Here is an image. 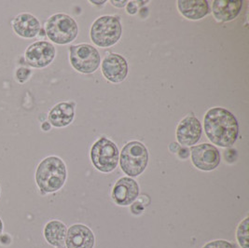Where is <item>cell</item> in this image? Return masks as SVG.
<instances>
[{
	"mask_svg": "<svg viewBox=\"0 0 249 248\" xmlns=\"http://www.w3.org/2000/svg\"><path fill=\"white\" fill-rule=\"evenodd\" d=\"M204 127L205 135L214 145L231 147L237 140V120L225 108H210L204 116Z\"/></svg>",
	"mask_w": 249,
	"mask_h": 248,
	"instance_id": "1",
	"label": "cell"
},
{
	"mask_svg": "<svg viewBox=\"0 0 249 248\" xmlns=\"http://www.w3.org/2000/svg\"><path fill=\"white\" fill-rule=\"evenodd\" d=\"M68 170L65 161L57 156L43 159L35 173L36 184L42 195L60 191L66 184Z\"/></svg>",
	"mask_w": 249,
	"mask_h": 248,
	"instance_id": "2",
	"label": "cell"
},
{
	"mask_svg": "<svg viewBox=\"0 0 249 248\" xmlns=\"http://www.w3.org/2000/svg\"><path fill=\"white\" fill-rule=\"evenodd\" d=\"M46 36L58 45H67L76 39L79 34L77 22L66 13H56L46 21Z\"/></svg>",
	"mask_w": 249,
	"mask_h": 248,
	"instance_id": "3",
	"label": "cell"
},
{
	"mask_svg": "<svg viewBox=\"0 0 249 248\" xmlns=\"http://www.w3.org/2000/svg\"><path fill=\"white\" fill-rule=\"evenodd\" d=\"M123 34L122 23L118 17L106 15L94 21L91 27V41L98 47L108 48L115 45Z\"/></svg>",
	"mask_w": 249,
	"mask_h": 248,
	"instance_id": "4",
	"label": "cell"
},
{
	"mask_svg": "<svg viewBox=\"0 0 249 248\" xmlns=\"http://www.w3.org/2000/svg\"><path fill=\"white\" fill-rule=\"evenodd\" d=\"M121 168L129 177L140 176L148 163L147 147L139 141H131L125 145L119 159Z\"/></svg>",
	"mask_w": 249,
	"mask_h": 248,
	"instance_id": "5",
	"label": "cell"
},
{
	"mask_svg": "<svg viewBox=\"0 0 249 248\" xmlns=\"http://www.w3.org/2000/svg\"><path fill=\"white\" fill-rule=\"evenodd\" d=\"M91 159L93 166L98 171L110 173L116 169L119 163V148L111 140L101 137L91 147Z\"/></svg>",
	"mask_w": 249,
	"mask_h": 248,
	"instance_id": "6",
	"label": "cell"
},
{
	"mask_svg": "<svg viewBox=\"0 0 249 248\" xmlns=\"http://www.w3.org/2000/svg\"><path fill=\"white\" fill-rule=\"evenodd\" d=\"M69 61L78 72L91 74L99 68L101 56L99 52L90 44H78L70 46Z\"/></svg>",
	"mask_w": 249,
	"mask_h": 248,
	"instance_id": "7",
	"label": "cell"
},
{
	"mask_svg": "<svg viewBox=\"0 0 249 248\" xmlns=\"http://www.w3.org/2000/svg\"><path fill=\"white\" fill-rule=\"evenodd\" d=\"M56 56V49L49 41L38 40L30 44L23 53L25 66L32 68H45L50 66Z\"/></svg>",
	"mask_w": 249,
	"mask_h": 248,
	"instance_id": "8",
	"label": "cell"
},
{
	"mask_svg": "<svg viewBox=\"0 0 249 248\" xmlns=\"http://www.w3.org/2000/svg\"><path fill=\"white\" fill-rule=\"evenodd\" d=\"M193 165L202 171L215 170L220 163L219 150L211 144H201L191 149Z\"/></svg>",
	"mask_w": 249,
	"mask_h": 248,
	"instance_id": "9",
	"label": "cell"
},
{
	"mask_svg": "<svg viewBox=\"0 0 249 248\" xmlns=\"http://www.w3.org/2000/svg\"><path fill=\"white\" fill-rule=\"evenodd\" d=\"M11 25L15 35L24 39L36 37L41 29L39 20L29 12H21L17 14L12 19Z\"/></svg>",
	"mask_w": 249,
	"mask_h": 248,
	"instance_id": "10",
	"label": "cell"
},
{
	"mask_svg": "<svg viewBox=\"0 0 249 248\" xmlns=\"http://www.w3.org/2000/svg\"><path fill=\"white\" fill-rule=\"evenodd\" d=\"M202 136V125L194 116L185 117L177 128L178 142L185 147L195 145Z\"/></svg>",
	"mask_w": 249,
	"mask_h": 248,
	"instance_id": "11",
	"label": "cell"
},
{
	"mask_svg": "<svg viewBox=\"0 0 249 248\" xmlns=\"http://www.w3.org/2000/svg\"><path fill=\"white\" fill-rule=\"evenodd\" d=\"M102 73L110 82L120 83L126 79L128 74L127 61L118 53H109L102 62Z\"/></svg>",
	"mask_w": 249,
	"mask_h": 248,
	"instance_id": "12",
	"label": "cell"
},
{
	"mask_svg": "<svg viewBox=\"0 0 249 248\" xmlns=\"http://www.w3.org/2000/svg\"><path fill=\"white\" fill-rule=\"evenodd\" d=\"M139 195V186L132 177H122L116 182L112 190V199L120 206H128Z\"/></svg>",
	"mask_w": 249,
	"mask_h": 248,
	"instance_id": "13",
	"label": "cell"
},
{
	"mask_svg": "<svg viewBox=\"0 0 249 248\" xmlns=\"http://www.w3.org/2000/svg\"><path fill=\"white\" fill-rule=\"evenodd\" d=\"M94 243V234L89 227L75 224L68 229L65 242L67 248H93Z\"/></svg>",
	"mask_w": 249,
	"mask_h": 248,
	"instance_id": "14",
	"label": "cell"
},
{
	"mask_svg": "<svg viewBox=\"0 0 249 248\" xmlns=\"http://www.w3.org/2000/svg\"><path fill=\"white\" fill-rule=\"evenodd\" d=\"M75 118L74 104L61 102L55 105L48 114V122L55 128H64L72 124Z\"/></svg>",
	"mask_w": 249,
	"mask_h": 248,
	"instance_id": "15",
	"label": "cell"
},
{
	"mask_svg": "<svg viewBox=\"0 0 249 248\" xmlns=\"http://www.w3.org/2000/svg\"><path fill=\"white\" fill-rule=\"evenodd\" d=\"M243 1L231 0H215L213 2L212 12L215 19L220 22H230L234 20L240 13Z\"/></svg>",
	"mask_w": 249,
	"mask_h": 248,
	"instance_id": "16",
	"label": "cell"
},
{
	"mask_svg": "<svg viewBox=\"0 0 249 248\" xmlns=\"http://www.w3.org/2000/svg\"><path fill=\"white\" fill-rule=\"evenodd\" d=\"M178 11L190 20L203 19L209 12V6L205 0H178Z\"/></svg>",
	"mask_w": 249,
	"mask_h": 248,
	"instance_id": "17",
	"label": "cell"
},
{
	"mask_svg": "<svg viewBox=\"0 0 249 248\" xmlns=\"http://www.w3.org/2000/svg\"><path fill=\"white\" fill-rule=\"evenodd\" d=\"M68 228L65 223L60 220L49 221L43 230V235L46 242L55 248H63L65 246Z\"/></svg>",
	"mask_w": 249,
	"mask_h": 248,
	"instance_id": "18",
	"label": "cell"
},
{
	"mask_svg": "<svg viewBox=\"0 0 249 248\" xmlns=\"http://www.w3.org/2000/svg\"><path fill=\"white\" fill-rule=\"evenodd\" d=\"M238 244L242 248H249V217H246L236 230Z\"/></svg>",
	"mask_w": 249,
	"mask_h": 248,
	"instance_id": "19",
	"label": "cell"
},
{
	"mask_svg": "<svg viewBox=\"0 0 249 248\" xmlns=\"http://www.w3.org/2000/svg\"><path fill=\"white\" fill-rule=\"evenodd\" d=\"M32 74H33V71L31 68L24 67V66H20L15 69L14 79L19 84H24L30 79Z\"/></svg>",
	"mask_w": 249,
	"mask_h": 248,
	"instance_id": "20",
	"label": "cell"
},
{
	"mask_svg": "<svg viewBox=\"0 0 249 248\" xmlns=\"http://www.w3.org/2000/svg\"><path fill=\"white\" fill-rule=\"evenodd\" d=\"M202 248H235L234 246L226 240H215L207 243Z\"/></svg>",
	"mask_w": 249,
	"mask_h": 248,
	"instance_id": "21",
	"label": "cell"
},
{
	"mask_svg": "<svg viewBox=\"0 0 249 248\" xmlns=\"http://www.w3.org/2000/svg\"><path fill=\"white\" fill-rule=\"evenodd\" d=\"M0 244L3 246H10L12 244V237L8 233H2L0 235Z\"/></svg>",
	"mask_w": 249,
	"mask_h": 248,
	"instance_id": "22",
	"label": "cell"
},
{
	"mask_svg": "<svg viewBox=\"0 0 249 248\" xmlns=\"http://www.w3.org/2000/svg\"><path fill=\"white\" fill-rule=\"evenodd\" d=\"M137 9H138V6H137V4H136V2H129L128 4H127V12L129 13V14H136V12H137Z\"/></svg>",
	"mask_w": 249,
	"mask_h": 248,
	"instance_id": "23",
	"label": "cell"
},
{
	"mask_svg": "<svg viewBox=\"0 0 249 248\" xmlns=\"http://www.w3.org/2000/svg\"><path fill=\"white\" fill-rule=\"evenodd\" d=\"M178 153L179 158L182 159H186L189 158V156H190V150L187 147H180Z\"/></svg>",
	"mask_w": 249,
	"mask_h": 248,
	"instance_id": "24",
	"label": "cell"
},
{
	"mask_svg": "<svg viewBox=\"0 0 249 248\" xmlns=\"http://www.w3.org/2000/svg\"><path fill=\"white\" fill-rule=\"evenodd\" d=\"M111 2V4L115 6V7H117V8H124V6H126V4L128 3V1H114V0H111L110 1Z\"/></svg>",
	"mask_w": 249,
	"mask_h": 248,
	"instance_id": "25",
	"label": "cell"
},
{
	"mask_svg": "<svg viewBox=\"0 0 249 248\" xmlns=\"http://www.w3.org/2000/svg\"><path fill=\"white\" fill-rule=\"evenodd\" d=\"M40 128H41V130L43 132H49L52 129V125H51L49 122H43L41 125H40Z\"/></svg>",
	"mask_w": 249,
	"mask_h": 248,
	"instance_id": "26",
	"label": "cell"
},
{
	"mask_svg": "<svg viewBox=\"0 0 249 248\" xmlns=\"http://www.w3.org/2000/svg\"><path fill=\"white\" fill-rule=\"evenodd\" d=\"M180 147H181L178 143H171L169 149H170L171 152H173V153H178Z\"/></svg>",
	"mask_w": 249,
	"mask_h": 248,
	"instance_id": "27",
	"label": "cell"
},
{
	"mask_svg": "<svg viewBox=\"0 0 249 248\" xmlns=\"http://www.w3.org/2000/svg\"><path fill=\"white\" fill-rule=\"evenodd\" d=\"M3 230H4V223L0 217V235L3 233Z\"/></svg>",
	"mask_w": 249,
	"mask_h": 248,
	"instance_id": "28",
	"label": "cell"
},
{
	"mask_svg": "<svg viewBox=\"0 0 249 248\" xmlns=\"http://www.w3.org/2000/svg\"><path fill=\"white\" fill-rule=\"evenodd\" d=\"M37 35H41V36H46L45 30H44V28H41L40 29V31H39V33Z\"/></svg>",
	"mask_w": 249,
	"mask_h": 248,
	"instance_id": "29",
	"label": "cell"
},
{
	"mask_svg": "<svg viewBox=\"0 0 249 248\" xmlns=\"http://www.w3.org/2000/svg\"><path fill=\"white\" fill-rule=\"evenodd\" d=\"M91 3L96 4V5H103L106 3V1H91Z\"/></svg>",
	"mask_w": 249,
	"mask_h": 248,
	"instance_id": "30",
	"label": "cell"
},
{
	"mask_svg": "<svg viewBox=\"0 0 249 248\" xmlns=\"http://www.w3.org/2000/svg\"><path fill=\"white\" fill-rule=\"evenodd\" d=\"M0 193H1V188H0Z\"/></svg>",
	"mask_w": 249,
	"mask_h": 248,
	"instance_id": "31",
	"label": "cell"
}]
</instances>
